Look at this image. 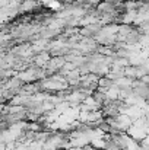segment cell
Wrapping results in <instances>:
<instances>
[{"label": "cell", "mask_w": 149, "mask_h": 150, "mask_svg": "<svg viewBox=\"0 0 149 150\" xmlns=\"http://www.w3.org/2000/svg\"><path fill=\"white\" fill-rule=\"evenodd\" d=\"M37 7V1L35 0H24V3H21V10L26 12V10H32Z\"/></svg>", "instance_id": "cell-1"}]
</instances>
